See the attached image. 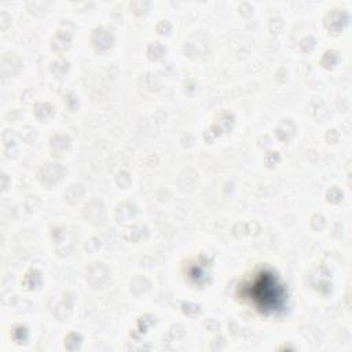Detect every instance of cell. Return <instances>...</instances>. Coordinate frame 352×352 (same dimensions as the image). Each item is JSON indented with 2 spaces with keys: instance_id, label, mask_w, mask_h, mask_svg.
I'll use <instances>...</instances> for the list:
<instances>
[{
  "instance_id": "cell-1",
  "label": "cell",
  "mask_w": 352,
  "mask_h": 352,
  "mask_svg": "<svg viewBox=\"0 0 352 352\" xmlns=\"http://www.w3.org/2000/svg\"><path fill=\"white\" fill-rule=\"evenodd\" d=\"M241 294L243 298L250 300L256 309L264 314L282 309L286 298L285 289L279 283L276 275L267 270H261L254 274L252 280L242 286Z\"/></svg>"
}]
</instances>
